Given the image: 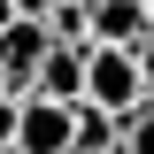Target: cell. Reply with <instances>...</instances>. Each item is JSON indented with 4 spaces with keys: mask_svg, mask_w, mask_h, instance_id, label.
Returning a JSON list of instances; mask_svg holds the SVG:
<instances>
[{
    "mask_svg": "<svg viewBox=\"0 0 154 154\" xmlns=\"http://www.w3.org/2000/svg\"><path fill=\"white\" fill-rule=\"evenodd\" d=\"M16 116H23V100H16V93H0V146H16Z\"/></svg>",
    "mask_w": 154,
    "mask_h": 154,
    "instance_id": "ba28073f",
    "label": "cell"
},
{
    "mask_svg": "<svg viewBox=\"0 0 154 154\" xmlns=\"http://www.w3.org/2000/svg\"><path fill=\"white\" fill-rule=\"evenodd\" d=\"M16 154H69V108H62V100H23Z\"/></svg>",
    "mask_w": 154,
    "mask_h": 154,
    "instance_id": "7a4b0ae2",
    "label": "cell"
},
{
    "mask_svg": "<svg viewBox=\"0 0 154 154\" xmlns=\"http://www.w3.org/2000/svg\"><path fill=\"white\" fill-rule=\"evenodd\" d=\"M85 54H93V46H85ZM85 54H77V46H46V62H38V77H31V100L77 108V100H85Z\"/></svg>",
    "mask_w": 154,
    "mask_h": 154,
    "instance_id": "277c9868",
    "label": "cell"
},
{
    "mask_svg": "<svg viewBox=\"0 0 154 154\" xmlns=\"http://www.w3.org/2000/svg\"><path fill=\"white\" fill-rule=\"evenodd\" d=\"M139 85H146V100H154V38L139 46Z\"/></svg>",
    "mask_w": 154,
    "mask_h": 154,
    "instance_id": "9c48e42d",
    "label": "cell"
},
{
    "mask_svg": "<svg viewBox=\"0 0 154 154\" xmlns=\"http://www.w3.org/2000/svg\"><path fill=\"white\" fill-rule=\"evenodd\" d=\"M85 100L93 108H108L116 123L146 100V85H139V54H123V46H93L85 54Z\"/></svg>",
    "mask_w": 154,
    "mask_h": 154,
    "instance_id": "6da1fadb",
    "label": "cell"
},
{
    "mask_svg": "<svg viewBox=\"0 0 154 154\" xmlns=\"http://www.w3.org/2000/svg\"><path fill=\"white\" fill-rule=\"evenodd\" d=\"M146 31H154V0H146Z\"/></svg>",
    "mask_w": 154,
    "mask_h": 154,
    "instance_id": "30bf717a",
    "label": "cell"
},
{
    "mask_svg": "<svg viewBox=\"0 0 154 154\" xmlns=\"http://www.w3.org/2000/svg\"><path fill=\"white\" fill-rule=\"evenodd\" d=\"M69 154H116V116L93 108V100H77L69 108Z\"/></svg>",
    "mask_w": 154,
    "mask_h": 154,
    "instance_id": "5b68a950",
    "label": "cell"
},
{
    "mask_svg": "<svg viewBox=\"0 0 154 154\" xmlns=\"http://www.w3.org/2000/svg\"><path fill=\"white\" fill-rule=\"evenodd\" d=\"M146 0H93V46H123V54H139L146 46Z\"/></svg>",
    "mask_w": 154,
    "mask_h": 154,
    "instance_id": "3957f363",
    "label": "cell"
},
{
    "mask_svg": "<svg viewBox=\"0 0 154 154\" xmlns=\"http://www.w3.org/2000/svg\"><path fill=\"white\" fill-rule=\"evenodd\" d=\"M116 154H154V100H139V108L116 123Z\"/></svg>",
    "mask_w": 154,
    "mask_h": 154,
    "instance_id": "52a82bcc",
    "label": "cell"
},
{
    "mask_svg": "<svg viewBox=\"0 0 154 154\" xmlns=\"http://www.w3.org/2000/svg\"><path fill=\"white\" fill-rule=\"evenodd\" d=\"M46 38L85 54V46H93V0H54V8H46Z\"/></svg>",
    "mask_w": 154,
    "mask_h": 154,
    "instance_id": "8992f818",
    "label": "cell"
},
{
    "mask_svg": "<svg viewBox=\"0 0 154 154\" xmlns=\"http://www.w3.org/2000/svg\"><path fill=\"white\" fill-rule=\"evenodd\" d=\"M0 154H16V146H0Z\"/></svg>",
    "mask_w": 154,
    "mask_h": 154,
    "instance_id": "8fae6325",
    "label": "cell"
}]
</instances>
